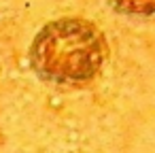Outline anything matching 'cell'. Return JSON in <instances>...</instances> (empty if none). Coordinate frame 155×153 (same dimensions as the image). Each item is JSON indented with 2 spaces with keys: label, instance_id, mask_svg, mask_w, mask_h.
I'll use <instances>...</instances> for the list:
<instances>
[{
  "label": "cell",
  "instance_id": "obj_1",
  "mask_svg": "<svg viewBox=\"0 0 155 153\" xmlns=\"http://www.w3.org/2000/svg\"><path fill=\"white\" fill-rule=\"evenodd\" d=\"M34 58L36 66L53 79H87L102 62V38L85 22H60L38 38Z\"/></svg>",
  "mask_w": 155,
  "mask_h": 153
},
{
  "label": "cell",
  "instance_id": "obj_2",
  "mask_svg": "<svg viewBox=\"0 0 155 153\" xmlns=\"http://www.w3.org/2000/svg\"><path fill=\"white\" fill-rule=\"evenodd\" d=\"M115 7L125 13H153L155 0H113Z\"/></svg>",
  "mask_w": 155,
  "mask_h": 153
}]
</instances>
